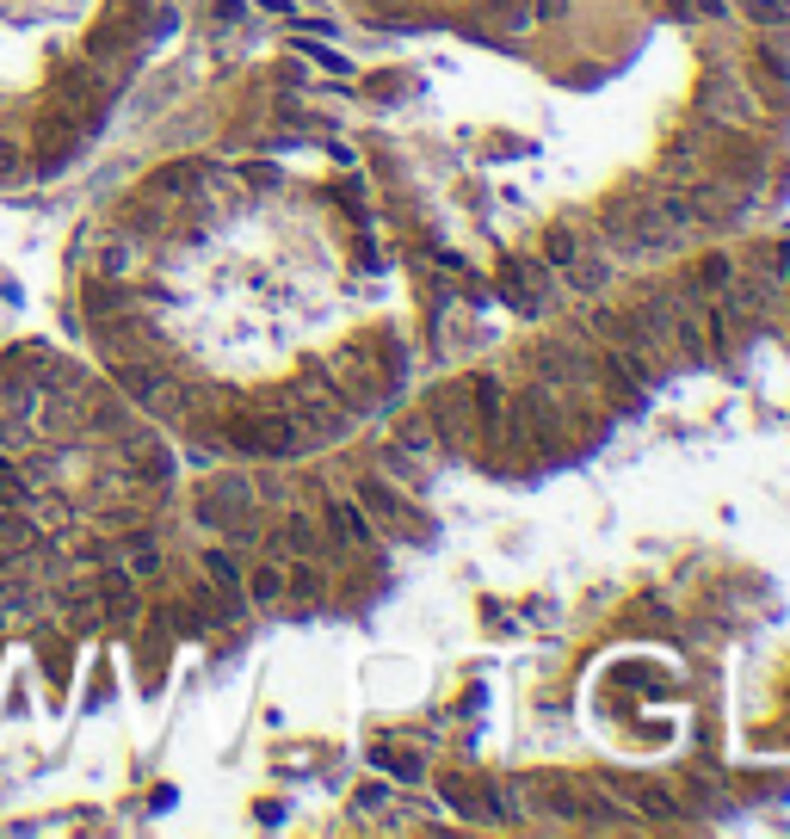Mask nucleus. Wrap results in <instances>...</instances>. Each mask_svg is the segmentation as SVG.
Listing matches in <instances>:
<instances>
[{
	"instance_id": "f257e3e1",
	"label": "nucleus",
	"mask_w": 790,
	"mask_h": 839,
	"mask_svg": "<svg viewBox=\"0 0 790 839\" xmlns=\"http://www.w3.org/2000/svg\"><path fill=\"white\" fill-rule=\"evenodd\" d=\"M229 445L247 457H297V451H309V432L291 408H266V414H235Z\"/></svg>"
},
{
	"instance_id": "f03ea898",
	"label": "nucleus",
	"mask_w": 790,
	"mask_h": 839,
	"mask_svg": "<svg viewBox=\"0 0 790 839\" xmlns=\"http://www.w3.org/2000/svg\"><path fill=\"white\" fill-rule=\"evenodd\" d=\"M426 420H433L439 445L457 451V457H476L482 451V426H476V401H470V377L463 383H445L433 395V408H426Z\"/></svg>"
},
{
	"instance_id": "7ed1b4c3",
	"label": "nucleus",
	"mask_w": 790,
	"mask_h": 839,
	"mask_svg": "<svg viewBox=\"0 0 790 839\" xmlns=\"http://www.w3.org/2000/svg\"><path fill=\"white\" fill-rule=\"evenodd\" d=\"M241 513H254V482L247 476H210L198 488V519L204 525H235Z\"/></svg>"
},
{
	"instance_id": "20e7f679",
	"label": "nucleus",
	"mask_w": 790,
	"mask_h": 839,
	"mask_svg": "<svg viewBox=\"0 0 790 839\" xmlns=\"http://www.w3.org/2000/svg\"><path fill=\"white\" fill-rule=\"evenodd\" d=\"M358 500H365V506H371V513H377V519H383L395 537H414V543L426 537V519H414V506H408L402 494H395V488H383V482H365V488H358Z\"/></svg>"
},
{
	"instance_id": "39448f33",
	"label": "nucleus",
	"mask_w": 790,
	"mask_h": 839,
	"mask_svg": "<svg viewBox=\"0 0 790 839\" xmlns=\"http://www.w3.org/2000/svg\"><path fill=\"white\" fill-rule=\"evenodd\" d=\"M112 377H118V389H124L130 401H142V408H155V401L173 389V377L161 371V364H149V358H118Z\"/></svg>"
},
{
	"instance_id": "423d86ee",
	"label": "nucleus",
	"mask_w": 790,
	"mask_h": 839,
	"mask_svg": "<svg viewBox=\"0 0 790 839\" xmlns=\"http://www.w3.org/2000/svg\"><path fill=\"white\" fill-rule=\"evenodd\" d=\"M704 112H710V118H723V124H747V118H753V99L741 93V81L710 75V81H704Z\"/></svg>"
},
{
	"instance_id": "0eeeda50",
	"label": "nucleus",
	"mask_w": 790,
	"mask_h": 839,
	"mask_svg": "<svg viewBox=\"0 0 790 839\" xmlns=\"http://www.w3.org/2000/svg\"><path fill=\"white\" fill-rule=\"evenodd\" d=\"M99 611L118 617V624H136L142 605H136V580H130L124 568H105V574H99Z\"/></svg>"
},
{
	"instance_id": "6e6552de",
	"label": "nucleus",
	"mask_w": 790,
	"mask_h": 839,
	"mask_svg": "<svg viewBox=\"0 0 790 839\" xmlns=\"http://www.w3.org/2000/svg\"><path fill=\"white\" fill-rule=\"evenodd\" d=\"M204 580L223 593L229 611L241 605V562H235V550H204Z\"/></svg>"
},
{
	"instance_id": "1a4fd4ad",
	"label": "nucleus",
	"mask_w": 790,
	"mask_h": 839,
	"mask_svg": "<svg viewBox=\"0 0 790 839\" xmlns=\"http://www.w3.org/2000/svg\"><path fill=\"white\" fill-rule=\"evenodd\" d=\"M321 513H328V531H334L340 543H352V550H371V525H365V513H358L352 500H328Z\"/></svg>"
},
{
	"instance_id": "9d476101",
	"label": "nucleus",
	"mask_w": 790,
	"mask_h": 839,
	"mask_svg": "<svg viewBox=\"0 0 790 839\" xmlns=\"http://www.w3.org/2000/svg\"><path fill=\"white\" fill-rule=\"evenodd\" d=\"M605 278H612V266H605L599 253H581V247H574V260H568V284H574V290H599Z\"/></svg>"
},
{
	"instance_id": "9b49d317",
	"label": "nucleus",
	"mask_w": 790,
	"mask_h": 839,
	"mask_svg": "<svg viewBox=\"0 0 790 839\" xmlns=\"http://www.w3.org/2000/svg\"><path fill=\"white\" fill-rule=\"evenodd\" d=\"M395 445H402V451H433L439 432H433V420H426V414H414V420L395 426Z\"/></svg>"
},
{
	"instance_id": "f8f14e48",
	"label": "nucleus",
	"mask_w": 790,
	"mask_h": 839,
	"mask_svg": "<svg viewBox=\"0 0 790 839\" xmlns=\"http://www.w3.org/2000/svg\"><path fill=\"white\" fill-rule=\"evenodd\" d=\"M247 599H254V605H278L284 599V574L266 562V568H254V580H247Z\"/></svg>"
},
{
	"instance_id": "ddd939ff",
	"label": "nucleus",
	"mask_w": 790,
	"mask_h": 839,
	"mask_svg": "<svg viewBox=\"0 0 790 839\" xmlns=\"http://www.w3.org/2000/svg\"><path fill=\"white\" fill-rule=\"evenodd\" d=\"M56 605H62V611H81V617H87V611H99V587H87V580H75V587H62V593H56Z\"/></svg>"
},
{
	"instance_id": "4468645a",
	"label": "nucleus",
	"mask_w": 790,
	"mask_h": 839,
	"mask_svg": "<svg viewBox=\"0 0 790 839\" xmlns=\"http://www.w3.org/2000/svg\"><path fill=\"white\" fill-rule=\"evenodd\" d=\"M19 173H25V149L0 136V186H7V179H19Z\"/></svg>"
},
{
	"instance_id": "2eb2a0df",
	"label": "nucleus",
	"mask_w": 790,
	"mask_h": 839,
	"mask_svg": "<svg viewBox=\"0 0 790 839\" xmlns=\"http://www.w3.org/2000/svg\"><path fill=\"white\" fill-rule=\"evenodd\" d=\"M284 587H291V593H297V599H315V593H321V574H315V568H309V562H303V568H297V574H291V580H284Z\"/></svg>"
},
{
	"instance_id": "dca6fc26",
	"label": "nucleus",
	"mask_w": 790,
	"mask_h": 839,
	"mask_svg": "<svg viewBox=\"0 0 790 839\" xmlns=\"http://www.w3.org/2000/svg\"><path fill=\"white\" fill-rule=\"evenodd\" d=\"M550 260H556V266L574 260V235H568V229H550Z\"/></svg>"
},
{
	"instance_id": "f3484780",
	"label": "nucleus",
	"mask_w": 790,
	"mask_h": 839,
	"mask_svg": "<svg viewBox=\"0 0 790 839\" xmlns=\"http://www.w3.org/2000/svg\"><path fill=\"white\" fill-rule=\"evenodd\" d=\"M284 537H291L297 550H315V525H309L303 513H291V531H284Z\"/></svg>"
},
{
	"instance_id": "a211bd4d",
	"label": "nucleus",
	"mask_w": 790,
	"mask_h": 839,
	"mask_svg": "<svg viewBox=\"0 0 790 839\" xmlns=\"http://www.w3.org/2000/svg\"><path fill=\"white\" fill-rule=\"evenodd\" d=\"M31 519H38V525H62V519H68V506H62V500H44Z\"/></svg>"
},
{
	"instance_id": "6ab92c4d",
	"label": "nucleus",
	"mask_w": 790,
	"mask_h": 839,
	"mask_svg": "<svg viewBox=\"0 0 790 839\" xmlns=\"http://www.w3.org/2000/svg\"><path fill=\"white\" fill-rule=\"evenodd\" d=\"M729 278V260H723V253H710V260H704V284H723Z\"/></svg>"
}]
</instances>
